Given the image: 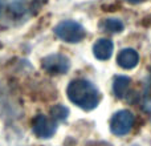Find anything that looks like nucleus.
Here are the masks:
<instances>
[{
	"mask_svg": "<svg viewBox=\"0 0 151 146\" xmlns=\"http://www.w3.org/2000/svg\"><path fill=\"white\" fill-rule=\"evenodd\" d=\"M129 3H133V4H137V3H141V1H143V0H127Z\"/></svg>",
	"mask_w": 151,
	"mask_h": 146,
	"instance_id": "obj_13",
	"label": "nucleus"
},
{
	"mask_svg": "<svg viewBox=\"0 0 151 146\" xmlns=\"http://www.w3.org/2000/svg\"><path fill=\"white\" fill-rule=\"evenodd\" d=\"M117 63H118V65L123 69H133L138 65L139 55L133 48H125V49H122L118 53Z\"/></svg>",
	"mask_w": 151,
	"mask_h": 146,
	"instance_id": "obj_7",
	"label": "nucleus"
},
{
	"mask_svg": "<svg viewBox=\"0 0 151 146\" xmlns=\"http://www.w3.org/2000/svg\"><path fill=\"white\" fill-rule=\"evenodd\" d=\"M50 114L55 121H65L69 116V109L64 105H56L55 108L50 109Z\"/></svg>",
	"mask_w": 151,
	"mask_h": 146,
	"instance_id": "obj_12",
	"label": "nucleus"
},
{
	"mask_svg": "<svg viewBox=\"0 0 151 146\" xmlns=\"http://www.w3.org/2000/svg\"><path fill=\"white\" fill-rule=\"evenodd\" d=\"M32 129L33 133L40 138H50L57 130V125L53 118L50 120L47 116L39 114L32 121Z\"/></svg>",
	"mask_w": 151,
	"mask_h": 146,
	"instance_id": "obj_6",
	"label": "nucleus"
},
{
	"mask_svg": "<svg viewBox=\"0 0 151 146\" xmlns=\"http://www.w3.org/2000/svg\"><path fill=\"white\" fill-rule=\"evenodd\" d=\"M47 0H0V23L15 25L28 20Z\"/></svg>",
	"mask_w": 151,
	"mask_h": 146,
	"instance_id": "obj_1",
	"label": "nucleus"
},
{
	"mask_svg": "<svg viewBox=\"0 0 151 146\" xmlns=\"http://www.w3.org/2000/svg\"><path fill=\"white\" fill-rule=\"evenodd\" d=\"M134 126V114L129 110H119L110 121V130L115 136H125Z\"/></svg>",
	"mask_w": 151,
	"mask_h": 146,
	"instance_id": "obj_4",
	"label": "nucleus"
},
{
	"mask_svg": "<svg viewBox=\"0 0 151 146\" xmlns=\"http://www.w3.org/2000/svg\"><path fill=\"white\" fill-rule=\"evenodd\" d=\"M42 69L49 74H64L70 68V60L66 56L55 53L42 59Z\"/></svg>",
	"mask_w": 151,
	"mask_h": 146,
	"instance_id": "obj_5",
	"label": "nucleus"
},
{
	"mask_svg": "<svg viewBox=\"0 0 151 146\" xmlns=\"http://www.w3.org/2000/svg\"><path fill=\"white\" fill-rule=\"evenodd\" d=\"M130 82H131V80L129 77H126V76H118V77L114 78L113 90H114V94L118 98H123V97L127 94Z\"/></svg>",
	"mask_w": 151,
	"mask_h": 146,
	"instance_id": "obj_9",
	"label": "nucleus"
},
{
	"mask_svg": "<svg viewBox=\"0 0 151 146\" xmlns=\"http://www.w3.org/2000/svg\"><path fill=\"white\" fill-rule=\"evenodd\" d=\"M69 100L83 110H93L99 102V92L88 80H73L66 89Z\"/></svg>",
	"mask_w": 151,
	"mask_h": 146,
	"instance_id": "obj_2",
	"label": "nucleus"
},
{
	"mask_svg": "<svg viewBox=\"0 0 151 146\" xmlns=\"http://www.w3.org/2000/svg\"><path fill=\"white\" fill-rule=\"evenodd\" d=\"M142 105L143 109L147 112H151V72L146 80V85L143 89V97H142Z\"/></svg>",
	"mask_w": 151,
	"mask_h": 146,
	"instance_id": "obj_11",
	"label": "nucleus"
},
{
	"mask_svg": "<svg viewBox=\"0 0 151 146\" xmlns=\"http://www.w3.org/2000/svg\"><path fill=\"white\" fill-rule=\"evenodd\" d=\"M113 49L114 44L109 39H99L93 45V53L98 60H109L113 55Z\"/></svg>",
	"mask_w": 151,
	"mask_h": 146,
	"instance_id": "obj_8",
	"label": "nucleus"
},
{
	"mask_svg": "<svg viewBox=\"0 0 151 146\" xmlns=\"http://www.w3.org/2000/svg\"><path fill=\"white\" fill-rule=\"evenodd\" d=\"M102 31L110 32V33H119L123 31V23L118 19H105L101 24H99Z\"/></svg>",
	"mask_w": 151,
	"mask_h": 146,
	"instance_id": "obj_10",
	"label": "nucleus"
},
{
	"mask_svg": "<svg viewBox=\"0 0 151 146\" xmlns=\"http://www.w3.org/2000/svg\"><path fill=\"white\" fill-rule=\"evenodd\" d=\"M55 33L63 41L70 43V44L82 41L86 36L85 28L80 23L73 20H65V21H61L60 24H57L55 28Z\"/></svg>",
	"mask_w": 151,
	"mask_h": 146,
	"instance_id": "obj_3",
	"label": "nucleus"
}]
</instances>
